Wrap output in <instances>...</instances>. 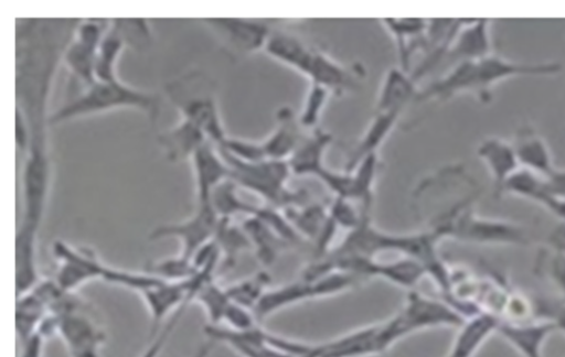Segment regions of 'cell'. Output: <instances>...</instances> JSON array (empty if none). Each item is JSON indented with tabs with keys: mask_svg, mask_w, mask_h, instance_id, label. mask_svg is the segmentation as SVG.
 I'll list each match as a JSON object with an SVG mask.
<instances>
[{
	"mask_svg": "<svg viewBox=\"0 0 565 357\" xmlns=\"http://www.w3.org/2000/svg\"><path fill=\"white\" fill-rule=\"evenodd\" d=\"M79 19H15V108L31 142H47V106L55 74Z\"/></svg>",
	"mask_w": 565,
	"mask_h": 357,
	"instance_id": "obj_1",
	"label": "cell"
},
{
	"mask_svg": "<svg viewBox=\"0 0 565 357\" xmlns=\"http://www.w3.org/2000/svg\"><path fill=\"white\" fill-rule=\"evenodd\" d=\"M563 65L555 61L518 62L495 53L452 65L446 74L419 90L415 102L428 100L446 101L460 94H471L480 102L489 104L494 87L510 78L520 76H555Z\"/></svg>",
	"mask_w": 565,
	"mask_h": 357,
	"instance_id": "obj_2",
	"label": "cell"
},
{
	"mask_svg": "<svg viewBox=\"0 0 565 357\" xmlns=\"http://www.w3.org/2000/svg\"><path fill=\"white\" fill-rule=\"evenodd\" d=\"M122 108L142 111L154 125L160 116L161 97L125 84L119 78L110 82L96 80L51 112L49 126Z\"/></svg>",
	"mask_w": 565,
	"mask_h": 357,
	"instance_id": "obj_3",
	"label": "cell"
},
{
	"mask_svg": "<svg viewBox=\"0 0 565 357\" xmlns=\"http://www.w3.org/2000/svg\"><path fill=\"white\" fill-rule=\"evenodd\" d=\"M163 91L182 119L200 128L210 141L218 145L225 140L215 85L205 73L189 71L166 83Z\"/></svg>",
	"mask_w": 565,
	"mask_h": 357,
	"instance_id": "obj_4",
	"label": "cell"
},
{
	"mask_svg": "<svg viewBox=\"0 0 565 357\" xmlns=\"http://www.w3.org/2000/svg\"><path fill=\"white\" fill-rule=\"evenodd\" d=\"M218 150L230 167V178L238 187L258 195L267 206L282 210L308 203L309 195L306 190L292 191L288 187L287 182L291 172L287 161L248 162L228 154L221 148Z\"/></svg>",
	"mask_w": 565,
	"mask_h": 357,
	"instance_id": "obj_5",
	"label": "cell"
},
{
	"mask_svg": "<svg viewBox=\"0 0 565 357\" xmlns=\"http://www.w3.org/2000/svg\"><path fill=\"white\" fill-rule=\"evenodd\" d=\"M468 198L436 221L429 229L436 231L441 239L454 238L478 245H516L526 246L532 242L529 230L516 223L489 218L477 215Z\"/></svg>",
	"mask_w": 565,
	"mask_h": 357,
	"instance_id": "obj_6",
	"label": "cell"
},
{
	"mask_svg": "<svg viewBox=\"0 0 565 357\" xmlns=\"http://www.w3.org/2000/svg\"><path fill=\"white\" fill-rule=\"evenodd\" d=\"M360 278L340 271L324 275L306 279L268 289L260 298L253 312L257 321H262L274 312L294 303L329 296L352 288Z\"/></svg>",
	"mask_w": 565,
	"mask_h": 357,
	"instance_id": "obj_7",
	"label": "cell"
},
{
	"mask_svg": "<svg viewBox=\"0 0 565 357\" xmlns=\"http://www.w3.org/2000/svg\"><path fill=\"white\" fill-rule=\"evenodd\" d=\"M22 169V217L38 228L42 223L52 178V164L47 143H32L28 147Z\"/></svg>",
	"mask_w": 565,
	"mask_h": 357,
	"instance_id": "obj_8",
	"label": "cell"
},
{
	"mask_svg": "<svg viewBox=\"0 0 565 357\" xmlns=\"http://www.w3.org/2000/svg\"><path fill=\"white\" fill-rule=\"evenodd\" d=\"M109 25L110 19H79L64 51L62 64L84 88L96 82V55Z\"/></svg>",
	"mask_w": 565,
	"mask_h": 357,
	"instance_id": "obj_9",
	"label": "cell"
},
{
	"mask_svg": "<svg viewBox=\"0 0 565 357\" xmlns=\"http://www.w3.org/2000/svg\"><path fill=\"white\" fill-rule=\"evenodd\" d=\"M52 255L57 268L54 281L64 290L74 292L92 280H106L110 266L86 247H74L64 240L52 244Z\"/></svg>",
	"mask_w": 565,
	"mask_h": 357,
	"instance_id": "obj_10",
	"label": "cell"
},
{
	"mask_svg": "<svg viewBox=\"0 0 565 357\" xmlns=\"http://www.w3.org/2000/svg\"><path fill=\"white\" fill-rule=\"evenodd\" d=\"M401 338L419 329L437 326L460 327L466 318L444 300L408 292L404 306L392 316Z\"/></svg>",
	"mask_w": 565,
	"mask_h": 357,
	"instance_id": "obj_11",
	"label": "cell"
},
{
	"mask_svg": "<svg viewBox=\"0 0 565 357\" xmlns=\"http://www.w3.org/2000/svg\"><path fill=\"white\" fill-rule=\"evenodd\" d=\"M202 21L215 35L224 52L234 58L264 51L271 33L266 23L252 19L204 18Z\"/></svg>",
	"mask_w": 565,
	"mask_h": 357,
	"instance_id": "obj_12",
	"label": "cell"
},
{
	"mask_svg": "<svg viewBox=\"0 0 565 357\" xmlns=\"http://www.w3.org/2000/svg\"><path fill=\"white\" fill-rule=\"evenodd\" d=\"M218 218L209 203L196 204L191 216L181 221L154 227L148 239L154 241L175 238L181 245L180 255L191 259L198 250L213 240Z\"/></svg>",
	"mask_w": 565,
	"mask_h": 357,
	"instance_id": "obj_13",
	"label": "cell"
},
{
	"mask_svg": "<svg viewBox=\"0 0 565 357\" xmlns=\"http://www.w3.org/2000/svg\"><path fill=\"white\" fill-rule=\"evenodd\" d=\"M55 317L56 335L61 337L70 357L100 356L106 333L90 317L88 305Z\"/></svg>",
	"mask_w": 565,
	"mask_h": 357,
	"instance_id": "obj_14",
	"label": "cell"
},
{
	"mask_svg": "<svg viewBox=\"0 0 565 357\" xmlns=\"http://www.w3.org/2000/svg\"><path fill=\"white\" fill-rule=\"evenodd\" d=\"M204 334L207 339L227 345L242 357H310L295 356L281 349L270 340L269 333L258 326L248 331H233L225 326L207 324L204 326Z\"/></svg>",
	"mask_w": 565,
	"mask_h": 357,
	"instance_id": "obj_15",
	"label": "cell"
},
{
	"mask_svg": "<svg viewBox=\"0 0 565 357\" xmlns=\"http://www.w3.org/2000/svg\"><path fill=\"white\" fill-rule=\"evenodd\" d=\"M310 84L321 85L331 93H343L353 89L360 82L363 73L361 67H347L324 52L311 48L305 67L301 72Z\"/></svg>",
	"mask_w": 565,
	"mask_h": 357,
	"instance_id": "obj_16",
	"label": "cell"
},
{
	"mask_svg": "<svg viewBox=\"0 0 565 357\" xmlns=\"http://www.w3.org/2000/svg\"><path fill=\"white\" fill-rule=\"evenodd\" d=\"M196 204L209 203L212 191L231 176L230 167L216 144L211 141L200 147L190 159Z\"/></svg>",
	"mask_w": 565,
	"mask_h": 357,
	"instance_id": "obj_17",
	"label": "cell"
},
{
	"mask_svg": "<svg viewBox=\"0 0 565 357\" xmlns=\"http://www.w3.org/2000/svg\"><path fill=\"white\" fill-rule=\"evenodd\" d=\"M491 20L463 19L458 29L445 61L452 65L484 57L492 54Z\"/></svg>",
	"mask_w": 565,
	"mask_h": 357,
	"instance_id": "obj_18",
	"label": "cell"
},
{
	"mask_svg": "<svg viewBox=\"0 0 565 357\" xmlns=\"http://www.w3.org/2000/svg\"><path fill=\"white\" fill-rule=\"evenodd\" d=\"M381 22L395 42L398 67L409 73L414 54L427 50L428 19L385 18Z\"/></svg>",
	"mask_w": 565,
	"mask_h": 357,
	"instance_id": "obj_19",
	"label": "cell"
},
{
	"mask_svg": "<svg viewBox=\"0 0 565 357\" xmlns=\"http://www.w3.org/2000/svg\"><path fill=\"white\" fill-rule=\"evenodd\" d=\"M511 143L521 167L543 176L555 169L546 140L530 122L516 127Z\"/></svg>",
	"mask_w": 565,
	"mask_h": 357,
	"instance_id": "obj_20",
	"label": "cell"
},
{
	"mask_svg": "<svg viewBox=\"0 0 565 357\" xmlns=\"http://www.w3.org/2000/svg\"><path fill=\"white\" fill-rule=\"evenodd\" d=\"M39 228L20 220L14 240L15 292L17 295L30 291L41 279L36 264V238Z\"/></svg>",
	"mask_w": 565,
	"mask_h": 357,
	"instance_id": "obj_21",
	"label": "cell"
},
{
	"mask_svg": "<svg viewBox=\"0 0 565 357\" xmlns=\"http://www.w3.org/2000/svg\"><path fill=\"white\" fill-rule=\"evenodd\" d=\"M477 155L486 164L499 195L507 180L520 167L511 141L487 137L478 144Z\"/></svg>",
	"mask_w": 565,
	"mask_h": 357,
	"instance_id": "obj_22",
	"label": "cell"
},
{
	"mask_svg": "<svg viewBox=\"0 0 565 357\" xmlns=\"http://www.w3.org/2000/svg\"><path fill=\"white\" fill-rule=\"evenodd\" d=\"M156 139L171 163L190 160L200 147L210 141L200 128L185 119L159 132Z\"/></svg>",
	"mask_w": 565,
	"mask_h": 357,
	"instance_id": "obj_23",
	"label": "cell"
},
{
	"mask_svg": "<svg viewBox=\"0 0 565 357\" xmlns=\"http://www.w3.org/2000/svg\"><path fill=\"white\" fill-rule=\"evenodd\" d=\"M402 113L401 111L374 112L365 131L349 152L343 171L350 172L364 158L377 154L379 149L396 126Z\"/></svg>",
	"mask_w": 565,
	"mask_h": 357,
	"instance_id": "obj_24",
	"label": "cell"
},
{
	"mask_svg": "<svg viewBox=\"0 0 565 357\" xmlns=\"http://www.w3.org/2000/svg\"><path fill=\"white\" fill-rule=\"evenodd\" d=\"M418 91L417 83L411 76V73L404 72L398 66L392 67L384 76L374 112H403L411 101H415Z\"/></svg>",
	"mask_w": 565,
	"mask_h": 357,
	"instance_id": "obj_25",
	"label": "cell"
},
{
	"mask_svg": "<svg viewBox=\"0 0 565 357\" xmlns=\"http://www.w3.org/2000/svg\"><path fill=\"white\" fill-rule=\"evenodd\" d=\"M332 139V134L321 128L313 129L310 136L302 138L287 161L291 174L317 177L326 167L323 156Z\"/></svg>",
	"mask_w": 565,
	"mask_h": 357,
	"instance_id": "obj_26",
	"label": "cell"
},
{
	"mask_svg": "<svg viewBox=\"0 0 565 357\" xmlns=\"http://www.w3.org/2000/svg\"><path fill=\"white\" fill-rule=\"evenodd\" d=\"M298 120L288 107L277 110V126L260 145L266 160L288 161L301 141Z\"/></svg>",
	"mask_w": 565,
	"mask_h": 357,
	"instance_id": "obj_27",
	"label": "cell"
},
{
	"mask_svg": "<svg viewBox=\"0 0 565 357\" xmlns=\"http://www.w3.org/2000/svg\"><path fill=\"white\" fill-rule=\"evenodd\" d=\"M499 325V318L487 312L468 317L460 326L448 357H472Z\"/></svg>",
	"mask_w": 565,
	"mask_h": 357,
	"instance_id": "obj_28",
	"label": "cell"
},
{
	"mask_svg": "<svg viewBox=\"0 0 565 357\" xmlns=\"http://www.w3.org/2000/svg\"><path fill=\"white\" fill-rule=\"evenodd\" d=\"M558 325L553 321L541 323H500L498 331L524 357H541V346L545 337Z\"/></svg>",
	"mask_w": 565,
	"mask_h": 357,
	"instance_id": "obj_29",
	"label": "cell"
},
{
	"mask_svg": "<svg viewBox=\"0 0 565 357\" xmlns=\"http://www.w3.org/2000/svg\"><path fill=\"white\" fill-rule=\"evenodd\" d=\"M241 226L246 232L258 261L266 267L274 263L279 251L292 246L257 216L244 217Z\"/></svg>",
	"mask_w": 565,
	"mask_h": 357,
	"instance_id": "obj_30",
	"label": "cell"
},
{
	"mask_svg": "<svg viewBox=\"0 0 565 357\" xmlns=\"http://www.w3.org/2000/svg\"><path fill=\"white\" fill-rule=\"evenodd\" d=\"M311 47L297 36L271 31L264 52L279 63L301 73Z\"/></svg>",
	"mask_w": 565,
	"mask_h": 357,
	"instance_id": "obj_31",
	"label": "cell"
},
{
	"mask_svg": "<svg viewBox=\"0 0 565 357\" xmlns=\"http://www.w3.org/2000/svg\"><path fill=\"white\" fill-rule=\"evenodd\" d=\"M47 313L45 304L34 291L17 295L15 333L20 345L39 332Z\"/></svg>",
	"mask_w": 565,
	"mask_h": 357,
	"instance_id": "obj_32",
	"label": "cell"
},
{
	"mask_svg": "<svg viewBox=\"0 0 565 357\" xmlns=\"http://www.w3.org/2000/svg\"><path fill=\"white\" fill-rule=\"evenodd\" d=\"M302 239L316 241L328 220V206L319 203L292 206L281 210Z\"/></svg>",
	"mask_w": 565,
	"mask_h": 357,
	"instance_id": "obj_33",
	"label": "cell"
},
{
	"mask_svg": "<svg viewBox=\"0 0 565 357\" xmlns=\"http://www.w3.org/2000/svg\"><path fill=\"white\" fill-rule=\"evenodd\" d=\"M237 185L231 180L218 184L211 193L209 204L220 218H234L237 215L255 216L260 206L245 202L237 194Z\"/></svg>",
	"mask_w": 565,
	"mask_h": 357,
	"instance_id": "obj_34",
	"label": "cell"
},
{
	"mask_svg": "<svg viewBox=\"0 0 565 357\" xmlns=\"http://www.w3.org/2000/svg\"><path fill=\"white\" fill-rule=\"evenodd\" d=\"M213 240L220 249L224 268L233 267L243 250L252 249L246 232L233 218H218Z\"/></svg>",
	"mask_w": 565,
	"mask_h": 357,
	"instance_id": "obj_35",
	"label": "cell"
},
{
	"mask_svg": "<svg viewBox=\"0 0 565 357\" xmlns=\"http://www.w3.org/2000/svg\"><path fill=\"white\" fill-rule=\"evenodd\" d=\"M126 48V45L117 31L111 25L99 44L96 62H95V76L96 80L110 82L118 79L117 63Z\"/></svg>",
	"mask_w": 565,
	"mask_h": 357,
	"instance_id": "obj_36",
	"label": "cell"
},
{
	"mask_svg": "<svg viewBox=\"0 0 565 357\" xmlns=\"http://www.w3.org/2000/svg\"><path fill=\"white\" fill-rule=\"evenodd\" d=\"M198 302L204 310L209 324L220 325L231 304V300L215 278L207 279L196 291L193 302Z\"/></svg>",
	"mask_w": 565,
	"mask_h": 357,
	"instance_id": "obj_37",
	"label": "cell"
},
{
	"mask_svg": "<svg viewBox=\"0 0 565 357\" xmlns=\"http://www.w3.org/2000/svg\"><path fill=\"white\" fill-rule=\"evenodd\" d=\"M111 25L124 41L126 47L138 52H145L151 47L153 34L148 20L141 18H116L111 19Z\"/></svg>",
	"mask_w": 565,
	"mask_h": 357,
	"instance_id": "obj_38",
	"label": "cell"
},
{
	"mask_svg": "<svg viewBox=\"0 0 565 357\" xmlns=\"http://www.w3.org/2000/svg\"><path fill=\"white\" fill-rule=\"evenodd\" d=\"M269 283L270 277L263 271L225 286V291L232 302L253 311Z\"/></svg>",
	"mask_w": 565,
	"mask_h": 357,
	"instance_id": "obj_39",
	"label": "cell"
},
{
	"mask_svg": "<svg viewBox=\"0 0 565 357\" xmlns=\"http://www.w3.org/2000/svg\"><path fill=\"white\" fill-rule=\"evenodd\" d=\"M544 181L545 176L520 166L503 184L500 194H510L539 202L545 194Z\"/></svg>",
	"mask_w": 565,
	"mask_h": 357,
	"instance_id": "obj_40",
	"label": "cell"
},
{
	"mask_svg": "<svg viewBox=\"0 0 565 357\" xmlns=\"http://www.w3.org/2000/svg\"><path fill=\"white\" fill-rule=\"evenodd\" d=\"M145 271L163 281H183L199 272L192 260L180 253L151 262Z\"/></svg>",
	"mask_w": 565,
	"mask_h": 357,
	"instance_id": "obj_41",
	"label": "cell"
},
{
	"mask_svg": "<svg viewBox=\"0 0 565 357\" xmlns=\"http://www.w3.org/2000/svg\"><path fill=\"white\" fill-rule=\"evenodd\" d=\"M331 91L317 84H310L297 118L299 126L307 129L318 128V122L327 105Z\"/></svg>",
	"mask_w": 565,
	"mask_h": 357,
	"instance_id": "obj_42",
	"label": "cell"
},
{
	"mask_svg": "<svg viewBox=\"0 0 565 357\" xmlns=\"http://www.w3.org/2000/svg\"><path fill=\"white\" fill-rule=\"evenodd\" d=\"M189 305H190V303H185V304L181 305L172 315H170V318L167 322V324L162 327L160 333H157L153 336L151 344L148 345V347L143 350V353L139 357H159L166 343L168 342L173 329L177 327L178 323L182 318V316Z\"/></svg>",
	"mask_w": 565,
	"mask_h": 357,
	"instance_id": "obj_43",
	"label": "cell"
},
{
	"mask_svg": "<svg viewBox=\"0 0 565 357\" xmlns=\"http://www.w3.org/2000/svg\"><path fill=\"white\" fill-rule=\"evenodd\" d=\"M256 317L252 310L238 305L231 301L222 323H225L227 328L233 331H248L256 327Z\"/></svg>",
	"mask_w": 565,
	"mask_h": 357,
	"instance_id": "obj_44",
	"label": "cell"
},
{
	"mask_svg": "<svg viewBox=\"0 0 565 357\" xmlns=\"http://www.w3.org/2000/svg\"><path fill=\"white\" fill-rule=\"evenodd\" d=\"M546 273L565 295V253L553 250L546 264Z\"/></svg>",
	"mask_w": 565,
	"mask_h": 357,
	"instance_id": "obj_45",
	"label": "cell"
},
{
	"mask_svg": "<svg viewBox=\"0 0 565 357\" xmlns=\"http://www.w3.org/2000/svg\"><path fill=\"white\" fill-rule=\"evenodd\" d=\"M545 194L565 198V169L555 167L544 181Z\"/></svg>",
	"mask_w": 565,
	"mask_h": 357,
	"instance_id": "obj_46",
	"label": "cell"
},
{
	"mask_svg": "<svg viewBox=\"0 0 565 357\" xmlns=\"http://www.w3.org/2000/svg\"><path fill=\"white\" fill-rule=\"evenodd\" d=\"M31 133L23 113L15 108V144L20 151L25 152L30 144Z\"/></svg>",
	"mask_w": 565,
	"mask_h": 357,
	"instance_id": "obj_47",
	"label": "cell"
},
{
	"mask_svg": "<svg viewBox=\"0 0 565 357\" xmlns=\"http://www.w3.org/2000/svg\"><path fill=\"white\" fill-rule=\"evenodd\" d=\"M537 203L546 207L561 223L565 224V198L544 194Z\"/></svg>",
	"mask_w": 565,
	"mask_h": 357,
	"instance_id": "obj_48",
	"label": "cell"
},
{
	"mask_svg": "<svg viewBox=\"0 0 565 357\" xmlns=\"http://www.w3.org/2000/svg\"><path fill=\"white\" fill-rule=\"evenodd\" d=\"M214 344V342L207 339V342L202 344L191 357H209Z\"/></svg>",
	"mask_w": 565,
	"mask_h": 357,
	"instance_id": "obj_49",
	"label": "cell"
}]
</instances>
